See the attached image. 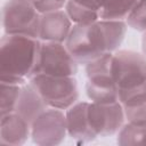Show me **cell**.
<instances>
[{
    "label": "cell",
    "mask_w": 146,
    "mask_h": 146,
    "mask_svg": "<svg viewBox=\"0 0 146 146\" xmlns=\"http://www.w3.org/2000/svg\"><path fill=\"white\" fill-rule=\"evenodd\" d=\"M125 32L127 23L123 21L98 19L90 24H74L65 46L78 63L87 64L115 51L122 43Z\"/></svg>",
    "instance_id": "cell-1"
},
{
    "label": "cell",
    "mask_w": 146,
    "mask_h": 146,
    "mask_svg": "<svg viewBox=\"0 0 146 146\" xmlns=\"http://www.w3.org/2000/svg\"><path fill=\"white\" fill-rule=\"evenodd\" d=\"M40 48L36 38L6 34L0 43V82L22 86L35 75Z\"/></svg>",
    "instance_id": "cell-2"
},
{
    "label": "cell",
    "mask_w": 146,
    "mask_h": 146,
    "mask_svg": "<svg viewBox=\"0 0 146 146\" xmlns=\"http://www.w3.org/2000/svg\"><path fill=\"white\" fill-rule=\"evenodd\" d=\"M113 54H106L86 64V94L95 103H114L119 100V89L112 75Z\"/></svg>",
    "instance_id": "cell-3"
},
{
    "label": "cell",
    "mask_w": 146,
    "mask_h": 146,
    "mask_svg": "<svg viewBox=\"0 0 146 146\" xmlns=\"http://www.w3.org/2000/svg\"><path fill=\"white\" fill-rule=\"evenodd\" d=\"M30 83L36 89L48 107L67 110L74 105L79 97L78 83L73 76H54L35 74Z\"/></svg>",
    "instance_id": "cell-4"
},
{
    "label": "cell",
    "mask_w": 146,
    "mask_h": 146,
    "mask_svg": "<svg viewBox=\"0 0 146 146\" xmlns=\"http://www.w3.org/2000/svg\"><path fill=\"white\" fill-rule=\"evenodd\" d=\"M112 75L119 96L146 86V58L132 50H119L112 57Z\"/></svg>",
    "instance_id": "cell-5"
},
{
    "label": "cell",
    "mask_w": 146,
    "mask_h": 146,
    "mask_svg": "<svg viewBox=\"0 0 146 146\" xmlns=\"http://www.w3.org/2000/svg\"><path fill=\"white\" fill-rule=\"evenodd\" d=\"M41 14L33 2L8 0L2 9V25L6 34L39 38Z\"/></svg>",
    "instance_id": "cell-6"
},
{
    "label": "cell",
    "mask_w": 146,
    "mask_h": 146,
    "mask_svg": "<svg viewBox=\"0 0 146 146\" xmlns=\"http://www.w3.org/2000/svg\"><path fill=\"white\" fill-rule=\"evenodd\" d=\"M76 72L78 62L70 54L65 44L62 42L41 43L35 74L74 76Z\"/></svg>",
    "instance_id": "cell-7"
},
{
    "label": "cell",
    "mask_w": 146,
    "mask_h": 146,
    "mask_svg": "<svg viewBox=\"0 0 146 146\" xmlns=\"http://www.w3.org/2000/svg\"><path fill=\"white\" fill-rule=\"evenodd\" d=\"M66 133V116L58 108L48 107L31 123V137L36 145H58L65 139Z\"/></svg>",
    "instance_id": "cell-8"
},
{
    "label": "cell",
    "mask_w": 146,
    "mask_h": 146,
    "mask_svg": "<svg viewBox=\"0 0 146 146\" xmlns=\"http://www.w3.org/2000/svg\"><path fill=\"white\" fill-rule=\"evenodd\" d=\"M88 120L96 136H112L120 131L124 124L125 115L120 102L89 103Z\"/></svg>",
    "instance_id": "cell-9"
},
{
    "label": "cell",
    "mask_w": 146,
    "mask_h": 146,
    "mask_svg": "<svg viewBox=\"0 0 146 146\" xmlns=\"http://www.w3.org/2000/svg\"><path fill=\"white\" fill-rule=\"evenodd\" d=\"M72 30V21L65 10L42 14L39 26V38L44 42H64Z\"/></svg>",
    "instance_id": "cell-10"
},
{
    "label": "cell",
    "mask_w": 146,
    "mask_h": 146,
    "mask_svg": "<svg viewBox=\"0 0 146 146\" xmlns=\"http://www.w3.org/2000/svg\"><path fill=\"white\" fill-rule=\"evenodd\" d=\"M88 105L89 103L87 102L75 103L67 108L65 114L67 133L79 143H88L97 137L89 124Z\"/></svg>",
    "instance_id": "cell-11"
},
{
    "label": "cell",
    "mask_w": 146,
    "mask_h": 146,
    "mask_svg": "<svg viewBox=\"0 0 146 146\" xmlns=\"http://www.w3.org/2000/svg\"><path fill=\"white\" fill-rule=\"evenodd\" d=\"M31 136V124L16 112L1 116L0 145L19 146Z\"/></svg>",
    "instance_id": "cell-12"
},
{
    "label": "cell",
    "mask_w": 146,
    "mask_h": 146,
    "mask_svg": "<svg viewBox=\"0 0 146 146\" xmlns=\"http://www.w3.org/2000/svg\"><path fill=\"white\" fill-rule=\"evenodd\" d=\"M119 100L123 107L128 122L146 125V86L121 94Z\"/></svg>",
    "instance_id": "cell-13"
},
{
    "label": "cell",
    "mask_w": 146,
    "mask_h": 146,
    "mask_svg": "<svg viewBox=\"0 0 146 146\" xmlns=\"http://www.w3.org/2000/svg\"><path fill=\"white\" fill-rule=\"evenodd\" d=\"M47 108V104L30 82L29 84L22 86L19 98L15 110L17 114H19L31 124Z\"/></svg>",
    "instance_id": "cell-14"
},
{
    "label": "cell",
    "mask_w": 146,
    "mask_h": 146,
    "mask_svg": "<svg viewBox=\"0 0 146 146\" xmlns=\"http://www.w3.org/2000/svg\"><path fill=\"white\" fill-rule=\"evenodd\" d=\"M97 0H67L65 11L74 24H90L99 19Z\"/></svg>",
    "instance_id": "cell-15"
},
{
    "label": "cell",
    "mask_w": 146,
    "mask_h": 146,
    "mask_svg": "<svg viewBox=\"0 0 146 146\" xmlns=\"http://www.w3.org/2000/svg\"><path fill=\"white\" fill-rule=\"evenodd\" d=\"M137 0H108L99 10V18L106 21H123L128 18Z\"/></svg>",
    "instance_id": "cell-16"
},
{
    "label": "cell",
    "mask_w": 146,
    "mask_h": 146,
    "mask_svg": "<svg viewBox=\"0 0 146 146\" xmlns=\"http://www.w3.org/2000/svg\"><path fill=\"white\" fill-rule=\"evenodd\" d=\"M117 144L122 146L146 145V125L128 122L123 124L117 135Z\"/></svg>",
    "instance_id": "cell-17"
},
{
    "label": "cell",
    "mask_w": 146,
    "mask_h": 146,
    "mask_svg": "<svg viewBox=\"0 0 146 146\" xmlns=\"http://www.w3.org/2000/svg\"><path fill=\"white\" fill-rule=\"evenodd\" d=\"M22 86L7 82L0 83V114L6 115L14 113L19 98Z\"/></svg>",
    "instance_id": "cell-18"
},
{
    "label": "cell",
    "mask_w": 146,
    "mask_h": 146,
    "mask_svg": "<svg viewBox=\"0 0 146 146\" xmlns=\"http://www.w3.org/2000/svg\"><path fill=\"white\" fill-rule=\"evenodd\" d=\"M127 23L133 30L146 32V0H137L136 6L127 18Z\"/></svg>",
    "instance_id": "cell-19"
},
{
    "label": "cell",
    "mask_w": 146,
    "mask_h": 146,
    "mask_svg": "<svg viewBox=\"0 0 146 146\" xmlns=\"http://www.w3.org/2000/svg\"><path fill=\"white\" fill-rule=\"evenodd\" d=\"M66 2L67 0H35L33 3L36 10L42 15L60 10L64 6H66Z\"/></svg>",
    "instance_id": "cell-20"
},
{
    "label": "cell",
    "mask_w": 146,
    "mask_h": 146,
    "mask_svg": "<svg viewBox=\"0 0 146 146\" xmlns=\"http://www.w3.org/2000/svg\"><path fill=\"white\" fill-rule=\"evenodd\" d=\"M141 48H143V51H144V54L146 56V32H145V34H144V36L141 39Z\"/></svg>",
    "instance_id": "cell-21"
},
{
    "label": "cell",
    "mask_w": 146,
    "mask_h": 146,
    "mask_svg": "<svg viewBox=\"0 0 146 146\" xmlns=\"http://www.w3.org/2000/svg\"><path fill=\"white\" fill-rule=\"evenodd\" d=\"M107 1H108V0H97V2H98V5H99L100 7H102V6H103V5L105 3V2H107Z\"/></svg>",
    "instance_id": "cell-22"
},
{
    "label": "cell",
    "mask_w": 146,
    "mask_h": 146,
    "mask_svg": "<svg viewBox=\"0 0 146 146\" xmlns=\"http://www.w3.org/2000/svg\"><path fill=\"white\" fill-rule=\"evenodd\" d=\"M27 1H31V2H34L35 0H27Z\"/></svg>",
    "instance_id": "cell-23"
}]
</instances>
